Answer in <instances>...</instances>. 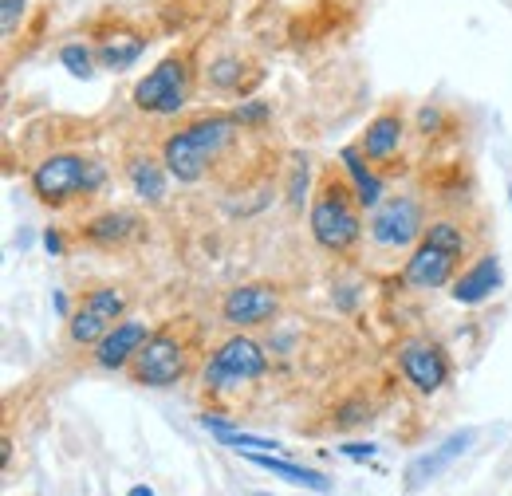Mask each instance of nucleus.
<instances>
[{
    "instance_id": "f257e3e1",
    "label": "nucleus",
    "mask_w": 512,
    "mask_h": 496,
    "mask_svg": "<svg viewBox=\"0 0 512 496\" xmlns=\"http://www.w3.org/2000/svg\"><path fill=\"white\" fill-rule=\"evenodd\" d=\"M237 138V119L233 115H213V119H197L182 126L178 134H170L162 142V162L170 170V178H178L182 186H193L205 178V170L229 150V142Z\"/></svg>"
},
{
    "instance_id": "f03ea898",
    "label": "nucleus",
    "mask_w": 512,
    "mask_h": 496,
    "mask_svg": "<svg viewBox=\"0 0 512 496\" xmlns=\"http://www.w3.org/2000/svg\"><path fill=\"white\" fill-rule=\"evenodd\" d=\"M465 229L457 221H430L422 241L414 245L406 268H402V284L414 288V292H434V288H446L457 276V264L465 256Z\"/></svg>"
},
{
    "instance_id": "7ed1b4c3",
    "label": "nucleus",
    "mask_w": 512,
    "mask_h": 496,
    "mask_svg": "<svg viewBox=\"0 0 512 496\" xmlns=\"http://www.w3.org/2000/svg\"><path fill=\"white\" fill-rule=\"evenodd\" d=\"M308 229H312L316 245L327 252H351L363 237L359 197H351V189L339 178H323L320 193L312 201V213H308Z\"/></svg>"
},
{
    "instance_id": "20e7f679",
    "label": "nucleus",
    "mask_w": 512,
    "mask_h": 496,
    "mask_svg": "<svg viewBox=\"0 0 512 496\" xmlns=\"http://www.w3.org/2000/svg\"><path fill=\"white\" fill-rule=\"evenodd\" d=\"M107 182V166L83 154H48L36 170H32V193L44 205H67L75 197H91Z\"/></svg>"
},
{
    "instance_id": "39448f33",
    "label": "nucleus",
    "mask_w": 512,
    "mask_h": 496,
    "mask_svg": "<svg viewBox=\"0 0 512 496\" xmlns=\"http://www.w3.org/2000/svg\"><path fill=\"white\" fill-rule=\"evenodd\" d=\"M264 371H268L264 347H260L256 339H249V335H233V339H225V343L213 351V359L205 363L201 386H205L209 394H225V390H237V386H245V382H256Z\"/></svg>"
},
{
    "instance_id": "423d86ee",
    "label": "nucleus",
    "mask_w": 512,
    "mask_h": 496,
    "mask_svg": "<svg viewBox=\"0 0 512 496\" xmlns=\"http://www.w3.org/2000/svg\"><path fill=\"white\" fill-rule=\"evenodd\" d=\"M190 103V63L166 56L146 79L134 83V107L146 115H178Z\"/></svg>"
},
{
    "instance_id": "0eeeda50",
    "label": "nucleus",
    "mask_w": 512,
    "mask_h": 496,
    "mask_svg": "<svg viewBox=\"0 0 512 496\" xmlns=\"http://www.w3.org/2000/svg\"><path fill=\"white\" fill-rule=\"evenodd\" d=\"M186 367H190L186 343L178 339L174 327H162V331H154V335L146 339V347L134 355L130 374H134V382H142V386H174V382H182Z\"/></svg>"
},
{
    "instance_id": "6e6552de",
    "label": "nucleus",
    "mask_w": 512,
    "mask_h": 496,
    "mask_svg": "<svg viewBox=\"0 0 512 496\" xmlns=\"http://www.w3.org/2000/svg\"><path fill=\"white\" fill-rule=\"evenodd\" d=\"M367 229H371V241H375V245L410 248V245H418L422 233H426V213H422V205H418L414 197L398 193V197H386V201H379V205L371 209Z\"/></svg>"
},
{
    "instance_id": "1a4fd4ad",
    "label": "nucleus",
    "mask_w": 512,
    "mask_h": 496,
    "mask_svg": "<svg viewBox=\"0 0 512 496\" xmlns=\"http://www.w3.org/2000/svg\"><path fill=\"white\" fill-rule=\"evenodd\" d=\"M127 311V296L119 288H91L83 304L67 315V335L79 347H95Z\"/></svg>"
},
{
    "instance_id": "9d476101",
    "label": "nucleus",
    "mask_w": 512,
    "mask_h": 496,
    "mask_svg": "<svg viewBox=\"0 0 512 496\" xmlns=\"http://www.w3.org/2000/svg\"><path fill=\"white\" fill-rule=\"evenodd\" d=\"M398 371L418 394H438L449 378V359L430 339H402L398 343Z\"/></svg>"
},
{
    "instance_id": "9b49d317",
    "label": "nucleus",
    "mask_w": 512,
    "mask_h": 496,
    "mask_svg": "<svg viewBox=\"0 0 512 496\" xmlns=\"http://www.w3.org/2000/svg\"><path fill=\"white\" fill-rule=\"evenodd\" d=\"M280 311V292L272 284H241L221 300V319L229 327H264Z\"/></svg>"
},
{
    "instance_id": "f8f14e48",
    "label": "nucleus",
    "mask_w": 512,
    "mask_h": 496,
    "mask_svg": "<svg viewBox=\"0 0 512 496\" xmlns=\"http://www.w3.org/2000/svg\"><path fill=\"white\" fill-rule=\"evenodd\" d=\"M154 331L146 327V319H119L99 343H95V363L103 367V371H123L134 363V355L146 347V339H150Z\"/></svg>"
},
{
    "instance_id": "ddd939ff",
    "label": "nucleus",
    "mask_w": 512,
    "mask_h": 496,
    "mask_svg": "<svg viewBox=\"0 0 512 496\" xmlns=\"http://www.w3.org/2000/svg\"><path fill=\"white\" fill-rule=\"evenodd\" d=\"M501 284H505L501 260H497L493 252H485L481 260H473L465 272H457V276H453V284H449V296H453L457 304H465V308H477V304L493 300V296L501 292Z\"/></svg>"
},
{
    "instance_id": "4468645a",
    "label": "nucleus",
    "mask_w": 512,
    "mask_h": 496,
    "mask_svg": "<svg viewBox=\"0 0 512 496\" xmlns=\"http://www.w3.org/2000/svg\"><path fill=\"white\" fill-rule=\"evenodd\" d=\"M469 445H473V430H461V434H449L442 445H434L430 453L414 457V461L406 465V489H422V485L438 481V477L446 473L449 465H453Z\"/></svg>"
},
{
    "instance_id": "2eb2a0df",
    "label": "nucleus",
    "mask_w": 512,
    "mask_h": 496,
    "mask_svg": "<svg viewBox=\"0 0 512 496\" xmlns=\"http://www.w3.org/2000/svg\"><path fill=\"white\" fill-rule=\"evenodd\" d=\"M245 457L253 461L256 469H264V473H272V477H280L288 485H300V489H312V493H327L331 489V477L327 473L308 469V465H296L288 457H276V453H245Z\"/></svg>"
},
{
    "instance_id": "dca6fc26",
    "label": "nucleus",
    "mask_w": 512,
    "mask_h": 496,
    "mask_svg": "<svg viewBox=\"0 0 512 496\" xmlns=\"http://www.w3.org/2000/svg\"><path fill=\"white\" fill-rule=\"evenodd\" d=\"M339 162H343V170L351 174V182H355V197H359V205H363V209H375L379 201H386L383 178H379V174H371V166H367V154H363V150L343 146V150H339Z\"/></svg>"
},
{
    "instance_id": "f3484780",
    "label": "nucleus",
    "mask_w": 512,
    "mask_h": 496,
    "mask_svg": "<svg viewBox=\"0 0 512 496\" xmlns=\"http://www.w3.org/2000/svg\"><path fill=\"white\" fill-rule=\"evenodd\" d=\"M146 52V40L138 36V32H127V28H119V32H107L103 40H99V63L103 67H111V71H127L138 63V56Z\"/></svg>"
},
{
    "instance_id": "a211bd4d",
    "label": "nucleus",
    "mask_w": 512,
    "mask_h": 496,
    "mask_svg": "<svg viewBox=\"0 0 512 496\" xmlns=\"http://www.w3.org/2000/svg\"><path fill=\"white\" fill-rule=\"evenodd\" d=\"M83 233H87V241H91V245H103V248L123 245L127 237H134V233H138V217H134V213H127V209H111V213L91 217Z\"/></svg>"
},
{
    "instance_id": "6ab92c4d",
    "label": "nucleus",
    "mask_w": 512,
    "mask_h": 496,
    "mask_svg": "<svg viewBox=\"0 0 512 496\" xmlns=\"http://www.w3.org/2000/svg\"><path fill=\"white\" fill-rule=\"evenodd\" d=\"M398 146H402V119H398V115H379V119H371L367 130H363V142H359V150H363L371 162L390 158Z\"/></svg>"
},
{
    "instance_id": "aec40b11",
    "label": "nucleus",
    "mask_w": 512,
    "mask_h": 496,
    "mask_svg": "<svg viewBox=\"0 0 512 496\" xmlns=\"http://www.w3.org/2000/svg\"><path fill=\"white\" fill-rule=\"evenodd\" d=\"M127 178L134 193L142 197V201H150V205H158L162 197H166V178H170V170H166V162H154V158H134L127 166Z\"/></svg>"
},
{
    "instance_id": "412c9836",
    "label": "nucleus",
    "mask_w": 512,
    "mask_h": 496,
    "mask_svg": "<svg viewBox=\"0 0 512 496\" xmlns=\"http://www.w3.org/2000/svg\"><path fill=\"white\" fill-rule=\"evenodd\" d=\"M201 426H205V430H213L225 449H237V453H276V449H280V441H276V437L245 434V430H237V426H229V422H217V418H209V414L201 418Z\"/></svg>"
},
{
    "instance_id": "4be33fe9",
    "label": "nucleus",
    "mask_w": 512,
    "mask_h": 496,
    "mask_svg": "<svg viewBox=\"0 0 512 496\" xmlns=\"http://www.w3.org/2000/svg\"><path fill=\"white\" fill-rule=\"evenodd\" d=\"M60 63H64L75 79H91V71H95V67H91L95 56H91V48H83V44H64V48H60Z\"/></svg>"
},
{
    "instance_id": "5701e85b",
    "label": "nucleus",
    "mask_w": 512,
    "mask_h": 496,
    "mask_svg": "<svg viewBox=\"0 0 512 496\" xmlns=\"http://www.w3.org/2000/svg\"><path fill=\"white\" fill-rule=\"evenodd\" d=\"M241 75H245V63L233 60V56H225V60H217L213 67H209V83H213V87H221V91L237 87V83H241Z\"/></svg>"
},
{
    "instance_id": "b1692460",
    "label": "nucleus",
    "mask_w": 512,
    "mask_h": 496,
    "mask_svg": "<svg viewBox=\"0 0 512 496\" xmlns=\"http://www.w3.org/2000/svg\"><path fill=\"white\" fill-rule=\"evenodd\" d=\"M233 119H237L241 126H264V123H268V103L249 99V103H241V107L233 111Z\"/></svg>"
},
{
    "instance_id": "393cba45",
    "label": "nucleus",
    "mask_w": 512,
    "mask_h": 496,
    "mask_svg": "<svg viewBox=\"0 0 512 496\" xmlns=\"http://www.w3.org/2000/svg\"><path fill=\"white\" fill-rule=\"evenodd\" d=\"M308 197V158H296V174H292V186H288V201L292 205H304Z\"/></svg>"
},
{
    "instance_id": "a878e982",
    "label": "nucleus",
    "mask_w": 512,
    "mask_h": 496,
    "mask_svg": "<svg viewBox=\"0 0 512 496\" xmlns=\"http://www.w3.org/2000/svg\"><path fill=\"white\" fill-rule=\"evenodd\" d=\"M20 16H24V0H0V28H4V36L16 32Z\"/></svg>"
},
{
    "instance_id": "bb28decb",
    "label": "nucleus",
    "mask_w": 512,
    "mask_h": 496,
    "mask_svg": "<svg viewBox=\"0 0 512 496\" xmlns=\"http://www.w3.org/2000/svg\"><path fill=\"white\" fill-rule=\"evenodd\" d=\"M339 453L351 457V461H367V457L379 453V445H371V441H347V445H339Z\"/></svg>"
},
{
    "instance_id": "cd10ccee",
    "label": "nucleus",
    "mask_w": 512,
    "mask_h": 496,
    "mask_svg": "<svg viewBox=\"0 0 512 496\" xmlns=\"http://www.w3.org/2000/svg\"><path fill=\"white\" fill-rule=\"evenodd\" d=\"M44 248H48L52 256H60V252H64V237H60L56 229H48V233H44Z\"/></svg>"
},
{
    "instance_id": "c85d7f7f",
    "label": "nucleus",
    "mask_w": 512,
    "mask_h": 496,
    "mask_svg": "<svg viewBox=\"0 0 512 496\" xmlns=\"http://www.w3.org/2000/svg\"><path fill=\"white\" fill-rule=\"evenodd\" d=\"M438 123H442V115L426 107V111H422V130H430V126H438Z\"/></svg>"
},
{
    "instance_id": "c756f323",
    "label": "nucleus",
    "mask_w": 512,
    "mask_h": 496,
    "mask_svg": "<svg viewBox=\"0 0 512 496\" xmlns=\"http://www.w3.org/2000/svg\"><path fill=\"white\" fill-rule=\"evenodd\" d=\"M127 496H154V489H150V485H134Z\"/></svg>"
}]
</instances>
